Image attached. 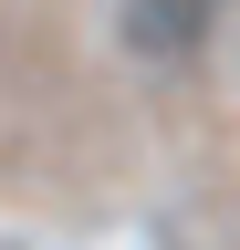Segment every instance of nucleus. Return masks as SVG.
<instances>
[{
  "mask_svg": "<svg viewBox=\"0 0 240 250\" xmlns=\"http://www.w3.org/2000/svg\"><path fill=\"white\" fill-rule=\"evenodd\" d=\"M219 21H230V0H115V42H126V62H146V73L209 62Z\"/></svg>",
  "mask_w": 240,
  "mask_h": 250,
  "instance_id": "obj_1",
  "label": "nucleus"
}]
</instances>
